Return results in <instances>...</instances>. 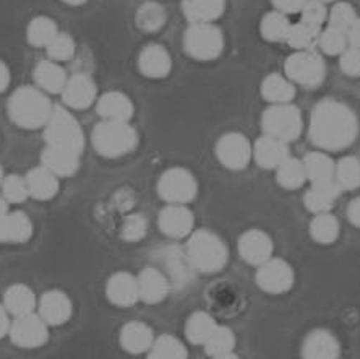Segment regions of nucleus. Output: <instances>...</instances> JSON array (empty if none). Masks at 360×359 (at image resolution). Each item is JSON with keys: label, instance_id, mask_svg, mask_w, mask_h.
<instances>
[{"label": "nucleus", "instance_id": "obj_56", "mask_svg": "<svg viewBox=\"0 0 360 359\" xmlns=\"http://www.w3.org/2000/svg\"><path fill=\"white\" fill-rule=\"evenodd\" d=\"M8 83H10V70L8 67L0 61V93L8 88Z\"/></svg>", "mask_w": 360, "mask_h": 359}, {"label": "nucleus", "instance_id": "obj_38", "mask_svg": "<svg viewBox=\"0 0 360 359\" xmlns=\"http://www.w3.org/2000/svg\"><path fill=\"white\" fill-rule=\"evenodd\" d=\"M320 33H321V28H319V26H314L307 23V21L300 20L299 23L290 26L285 42H288V44L295 51L314 49V47L319 44Z\"/></svg>", "mask_w": 360, "mask_h": 359}, {"label": "nucleus", "instance_id": "obj_20", "mask_svg": "<svg viewBox=\"0 0 360 359\" xmlns=\"http://www.w3.org/2000/svg\"><path fill=\"white\" fill-rule=\"evenodd\" d=\"M105 294L114 306L119 308H130L140 299L139 282L134 275L127 272H117L109 278L105 284Z\"/></svg>", "mask_w": 360, "mask_h": 359}, {"label": "nucleus", "instance_id": "obj_48", "mask_svg": "<svg viewBox=\"0 0 360 359\" xmlns=\"http://www.w3.org/2000/svg\"><path fill=\"white\" fill-rule=\"evenodd\" d=\"M148 232V221L143 215L131 213L122 223L120 236L127 242H139Z\"/></svg>", "mask_w": 360, "mask_h": 359}, {"label": "nucleus", "instance_id": "obj_39", "mask_svg": "<svg viewBox=\"0 0 360 359\" xmlns=\"http://www.w3.org/2000/svg\"><path fill=\"white\" fill-rule=\"evenodd\" d=\"M290 26H292V23H290L288 15L279 12V10H274V12H268L264 15L260 23V31L266 41L281 42L288 39Z\"/></svg>", "mask_w": 360, "mask_h": 359}, {"label": "nucleus", "instance_id": "obj_9", "mask_svg": "<svg viewBox=\"0 0 360 359\" xmlns=\"http://www.w3.org/2000/svg\"><path fill=\"white\" fill-rule=\"evenodd\" d=\"M198 192L197 179L188 169L171 168L161 174L158 181V194L167 203L187 205Z\"/></svg>", "mask_w": 360, "mask_h": 359}, {"label": "nucleus", "instance_id": "obj_14", "mask_svg": "<svg viewBox=\"0 0 360 359\" xmlns=\"http://www.w3.org/2000/svg\"><path fill=\"white\" fill-rule=\"evenodd\" d=\"M193 223V213L182 203H169L166 208L161 210L160 218H158L162 234L172 239H182L192 234Z\"/></svg>", "mask_w": 360, "mask_h": 359}, {"label": "nucleus", "instance_id": "obj_43", "mask_svg": "<svg viewBox=\"0 0 360 359\" xmlns=\"http://www.w3.org/2000/svg\"><path fill=\"white\" fill-rule=\"evenodd\" d=\"M57 33H59V30H57L54 20L47 17H38L28 25L26 36H28V42L31 46L46 47L56 38Z\"/></svg>", "mask_w": 360, "mask_h": 359}, {"label": "nucleus", "instance_id": "obj_47", "mask_svg": "<svg viewBox=\"0 0 360 359\" xmlns=\"http://www.w3.org/2000/svg\"><path fill=\"white\" fill-rule=\"evenodd\" d=\"M357 13L351 4L336 2L333 8L328 12V26L338 28L341 31H347L351 25L356 21Z\"/></svg>", "mask_w": 360, "mask_h": 359}, {"label": "nucleus", "instance_id": "obj_34", "mask_svg": "<svg viewBox=\"0 0 360 359\" xmlns=\"http://www.w3.org/2000/svg\"><path fill=\"white\" fill-rule=\"evenodd\" d=\"M340 221L330 211L316 213L310 223L311 239L320 242V244H333L340 237Z\"/></svg>", "mask_w": 360, "mask_h": 359}, {"label": "nucleus", "instance_id": "obj_51", "mask_svg": "<svg viewBox=\"0 0 360 359\" xmlns=\"http://www.w3.org/2000/svg\"><path fill=\"white\" fill-rule=\"evenodd\" d=\"M305 4L307 0H273L274 7L283 13H297Z\"/></svg>", "mask_w": 360, "mask_h": 359}, {"label": "nucleus", "instance_id": "obj_53", "mask_svg": "<svg viewBox=\"0 0 360 359\" xmlns=\"http://www.w3.org/2000/svg\"><path fill=\"white\" fill-rule=\"evenodd\" d=\"M347 41L352 47H360V18H356V21L351 25V28L346 31Z\"/></svg>", "mask_w": 360, "mask_h": 359}, {"label": "nucleus", "instance_id": "obj_19", "mask_svg": "<svg viewBox=\"0 0 360 359\" xmlns=\"http://www.w3.org/2000/svg\"><path fill=\"white\" fill-rule=\"evenodd\" d=\"M39 315L47 325H62L72 317V301L65 293L52 289L41 296L38 303Z\"/></svg>", "mask_w": 360, "mask_h": 359}, {"label": "nucleus", "instance_id": "obj_32", "mask_svg": "<svg viewBox=\"0 0 360 359\" xmlns=\"http://www.w3.org/2000/svg\"><path fill=\"white\" fill-rule=\"evenodd\" d=\"M4 306L13 317L34 313L38 301L26 284H12L4 294Z\"/></svg>", "mask_w": 360, "mask_h": 359}, {"label": "nucleus", "instance_id": "obj_2", "mask_svg": "<svg viewBox=\"0 0 360 359\" xmlns=\"http://www.w3.org/2000/svg\"><path fill=\"white\" fill-rule=\"evenodd\" d=\"M54 106L41 88L21 87L8 99V115L21 129H41L49 120Z\"/></svg>", "mask_w": 360, "mask_h": 359}, {"label": "nucleus", "instance_id": "obj_50", "mask_svg": "<svg viewBox=\"0 0 360 359\" xmlns=\"http://www.w3.org/2000/svg\"><path fill=\"white\" fill-rule=\"evenodd\" d=\"M341 70L347 77L359 78L360 77V47H347L341 54L340 61Z\"/></svg>", "mask_w": 360, "mask_h": 359}, {"label": "nucleus", "instance_id": "obj_57", "mask_svg": "<svg viewBox=\"0 0 360 359\" xmlns=\"http://www.w3.org/2000/svg\"><path fill=\"white\" fill-rule=\"evenodd\" d=\"M8 202L5 200V197L2 194H0V216H4L5 213H8Z\"/></svg>", "mask_w": 360, "mask_h": 359}, {"label": "nucleus", "instance_id": "obj_59", "mask_svg": "<svg viewBox=\"0 0 360 359\" xmlns=\"http://www.w3.org/2000/svg\"><path fill=\"white\" fill-rule=\"evenodd\" d=\"M2 181H4V172H2V166H0V186H2Z\"/></svg>", "mask_w": 360, "mask_h": 359}, {"label": "nucleus", "instance_id": "obj_28", "mask_svg": "<svg viewBox=\"0 0 360 359\" xmlns=\"http://www.w3.org/2000/svg\"><path fill=\"white\" fill-rule=\"evenodd\" d=\"M341 194L342 190L336 182L311 184V187L304 195V205L307 210L315 215L330 211Z\"/></svg>", "mask_w": 360, "mask_h": 359}, {"label": "nucleus", "instance_id": "obj_23", "mask_svg": "<svg viewBox=\"0 0 360 359\" xmlns=\"http://www.w3.org/2000/svg\"><path fill=\"white\" fill-rule=\"evenodd\" d=\"M139 68L148 78H164L172 68L171 54L166 47L160 44H150L140 52Z\"/></svg>", "mask_w": 360, "mask_h": 359}, {"label": "nucleus", "instance_id": "obj_46", "mask_svg": "<svg viewBox=\"0 0 360 359\" xmlns=\"http://www.w3.org/2000/svg\"><path fill=\"white\" fill-rule=\"evenodd\" d=\"M0 187H2V195L8 203H21L30 197V190H28V184H26V177L17 176V174L4 177L2 186Z\"/></svg>", "mask_w": 360, "mask_h": 359}, {"label": "nucleus", "instance_id": "obj_54", "mask_svg": "<svg viewBox=\"0 0 360 359\" xmlns=\"http://www.w3.org/2000/svg\"><path fill=\"white\" fill-rule=\"evenodd\" d=\"M10 327H12V322H10L8 310L5 309L4 304H0V338L8 335Z\"/></svg>", "mask_w": 360, "mask_h": 359}, {"label": "nucleus", "instance_id": "obj_52", "mask_svg": "<svg viewBox=\"0 0 360 359\" xmlns=\"http://www.w3.org/2000/svg\"><path fill=\"white\" fill-rule=\"evenodd\" d=\"M347 218L356 228H360V197L351 200L347 205Z\"/></svg>", "mask_w": 360, "mask_h": 359}, {"label": "nucleus", "instance_id": "obj_21", "mask_svg": "<svg viewBox=\"0 0 360 359\" xmlns=\"http://www.w3.org/2000/svg\"><path fill=\"white\" fill-rule=\"evenodd\" d=\"M290 156L289 146L285 141L274 139L264 134L253 145V160L263 169H276Z\"/></svg>", "mask_w": 360, "mask_h": 359}, {"label": "nucleus", "instance_id": "obj_3", "mask_svg": "<svg viewBox=\"0 0 360 359\" xmlns=\"http://www.w3.org/2000/svg\"><path fill=\"white\" fill-rule=\"evenodd\" d=\"M190 265L200 273H216L226 267L229 251L224 241L213 231L198 229L190 234L185 246Z\"/></svg>", "mask_w": 360, "mask_h": 359}, {"label": "nucleus", "instance_id": "obj_17", "mask_svg": "<svg viewBox=\"0 0 360 359\" xmlns=\"http://www.w3.org/2000/svg\"><path fill=\"white\" fill-rule=\"evenodd\" d=\"M300 353L307 359H336L341 355V345L331 332L316 329L307 335Z\"/></svg>", "mask_w": 360, "mask_h": 359}, {"label": "nucleus", "instance_id": "obj_55", "mask_svg": "<svg viewBox=\"0 0 360 359\" xmlns=\"http://www.w3.org/2000/svg\"><path fill=\"white\" fill-rule=\"evenodd\" d=\"M115 202H117V205L122 210H129L131 207V203H134V197H131L130 192L124 190V192L117 194V197H115Z\"/></svg>", "mask_w": 360, "mask_h": 359}, {"label": "nucleus", "instance_id": "obj_11", "mask_svg": "<svg viewBox=\"0 0 360 359\" xmlns=\"http://www.w3.org/2000/svg\"><path fill=\"white\" fill-rule=\"evenodd\" d=\"M295 279L294 268L283 258H268L258 265L255 282L264 293L283 294L292 288Z\"/></svg>", "mask_w": 360, "mask_h": 359}, {"label": "nucleus", "instance_id": "obj_27", "mask_svg": "<svg viewBox=\"0 0 360 359\" xmlns=\"http://www.w3.org/2000/svg\"><path fill=\"white\" fill-rule=\"evenodd\" d=\"M26 184H28L30 197L41 202L54 199L59 192V177L42 165L31 169L26 176Z\"/></svg>", "mask_w": 360, "mask_h": 359}, {"label": "nucleus", "instance_id": "obj_36", "mask_svg": "<svg viewBox=\"0 0 360 359\" xmlns=\"http://www.w3.org/2000/svg\"><path fill=\"white\" fill-rule=\"evenodd\" d=\"M205 351L206 355L216 359L222 358H232L236 348V335L234 332L227 327H216L213 334L210 335L208 340L205 341Z\"/></svg>", "mask_w": 360, "mask_h": 359}, {"label": "nucleus", "instance_id": "obj_1", "mask_svg": "<svg viewBox=\"0 0 360 359\" xmlns=\"http://www.w3.org/2000/svg\"><path fill=\"white\" fill-rule=\"evenodd\" d=\"M359 137V119L354 111L338 99H323L310 115L309 139L323 151H341Z\"/></svg>", "mask_w": 360, "mask_h": 359}, {"label": "nucleus", "instance_id": "obj_7", "mask_svg": "<svg viewBox=\"0 0 360 359\" xmlns=\"http://www.w3.org/2000/svg\"><path fill=\"white\" fill-rule=\"evenodd\" d=\"M184 47L197 61H214L224 49V36L214 23H190L185 31Z\"/></svg>", "mask_w": 360, "mask_h": 359}, {"label": "nucleus", "instance_id": "obj_18", "mask_svg": "<svg viewBox=\"0 0 360 359\" xmlns=\"http://www.w3.org/2000/svg\"><path fill=\"white\" fill-rule=\"evenodd\" d=\"M158 260L161 262L162 272L166 273V277L177 286H184L192 278L193 267L190 265L187 253L185 251H180L179 247H162L158 253Z\"/></svg>", "mask_w": 360, "mask_h": 359}, {"label": "nucleus", "instance_id": "obj_37", "mask_svg": "<svg viewBox=\"0 0 360 359\" xmlns=\"http://www.w3.org/2000/svg\"><path fill=\"white\" fill-rule=\"evenodd\" d=\"M276 179L281 187L288 190L300 189L307 182V171L304 161L289 156L276 168Z\"/></svg>", "mask_w": 360, "mask_h": 359}, {"label": "nucleus", "instance_id": "obj_30", "mask_svg": "<svg viewBox=\"0 0 360 359\" xmlns=\"http://www.w3.org/2000/svg\"><path fill=\"white\" fill-rule=\"evenodd\" d=\"M226 0H184L182 10L190 23H213L224 13Z\"/></svg>", "mask_w": 360, "mask_h": 359}, {"label": "nucleus", "instance_id": "obj_10", "mask_svg": "<svg viewBox=\"0 0 360 359\" xmlns=\"http://www.w3.org/2000/svg\"><path fill=\"white\" fill-rule=\"evenodd\" d=\"M216 156L222 166L231 171H240L247 168L253 158V145L245 135L239 132L224 134L216 144Z\"/></svg>", "mask_w": 360, "mask_h": 359}, {"label": "nucleus", "instance_id": "obj_29", "mask_svg": "<svg viewBox=\"0 0 360 359\" xmlns=\"http://www.w3.org/2000/svg\"><path fill=\"white\" fill-rule=\"evenodd\" d=\"M304 166L307 171V181L311 184L336 182V163L325 151H310L304 156Z\"/></svg>", "mask_w": 360, "mask_h": 359}, {"label": "nucleus", "instance_id": "obj_45", "mask_svg": "<svg viewBox=\"0 0 360 359\" xmlns=\"http://www.w3.org/2000/svg\"><path fill=\"white\" fill-rule=\"evenodd\" d=\"M46 49L51 61L65 62L70 61L73 54H75V41H73L70 34L57 33L56 38L46 46Z\"/></svg>", "mask_w": 360, "mask_h": 359}, {"label": "nucleus", "instance_id": "obj_8", "mask_svg": "<svg viewBox=\"0 0 360 359\" xmlns=\"http://www.w3.org/2000/svg\"><path fill=\"white\" fill-rule=\"evenodd\" d=\"M285 77L292 83L300 87L315 88L323 83L326 75L325 61L314 49L295 51L292 56L288 57L284 65Z\"/></svg>", "mask_w": 360, "mask_h": 359}, {"label": "nucleus", "instance_id": "obj_13", "mask_svg": "<svg viewBox=\"0 0 360 359\" xmlns=\"http://www.w3.org/2000/svg\"><path fill=\"white\" fill-rule=\"evenodd\" d=\"M237 249H239L243 262H247L248 265L258 267L273 257L274 244L271 237L264 231L248 229L239 237Z\"/></svg>", "mask_w": 360, "mask_h": 359}, {"label": "nucleus", "instance_id": "obj_60", "mask_svg": "<svg viewBox=\"0 0 360 359\" xmlns=\"http://www.w3.org/2000/svg\"><path fill=\"white\" fill-rule=\"evenodd\" d=\"M323 2H336V0H323Z\"/></svg>", "mask_w": 360, "mask_h": 359}, {"label": "nucleus", "instance_id": "obj_40", "mask_svg": "<svg viewBox=\"0 0 360 359\" xmlns=\"http://www.w3.org/2000/svg\"><path fill=\"white\" fill-rule=\"evenodd\" d=\"M335 181L341 190H356L360 187V160L356 156H344L336 163Z\"/></svg>", "mask_w": 360, "mask_h": 359}, {"label": "nucleus", "instance_id": "obj_31", "mask_svg": "<svg viewBox=\"0 0 360 359\" xmlns=\"http://www.w3.org/2000/svg\"><path fill=\"white\" fill-rule=\"evenodd\" d=\"M67 80L65 70L56 61H42L34 68V82L47 94L62 93Z\"/></svg>", "mask_w": 360, "mask_h": 359}, {"label": "nucleus", "instance_id": "obj_41", "mask_svg": "<svg viewBox=\"0 0 360 359\" xmlns=\"http://www.w3.org/2000/svg\"><path fill=\"white\" fill-rule=\"evenodd\" d=\"M188 356L187 348L177 336L172 335H161L153 341L148 358L155 359H184Z\"/></svg>", "mask_w": 360, "mask_h": 359}, {"label": "nucleus", "instance_id": "obj_15", "mask_svg": "<svg viewBox=\"0 0 360 359\" xmlns=\"http://www.w3.org/2000/svg\"><path fill=\"white\" fill-rule=\"evenodd\" d=\"M62 98L67 108L83 111L96 103L98 88L88 75H73L63 87Z\"/></svg>", "mask_w": 360, "mask_h": 359}, {"label": "nucleus", "instance_id": "obj_16", "mask_svg": "<svg viewBox=\"0 0 360 359\" xmlns=\"http://www.w3.org/2000/svg\"><path fill=\"white\" fill-rule=\"evenodd\" d=\"M140 299L146 304H160L166 299L171 283L166 273L156 267H146L136 277Z\"/></svg>", "mask_w": 360, "mask_h": 359}, {"label": "nucleus", "instance_id": "obj_6", "mask_svg": "<svg viewBox=\"0 0 360 359\" xmlns=\"http://www.w3.org/2000/svg\"><path fill=\"white\" fill-rule=\"evenodd\" d=\"M262 129L266 135L283 140L285 144L297 140L304 129L300 109L290 103L271 104L262 115Z\"/></svg>", "mask_w": 360, "mask_h": 359}, {"label": "nucleus", "instance_id": "obj_42", "mask_svg": "<svg viewBox=\"0 0 360 359\" xmlns=\"http://www.w3.org/2000/svg\"><path fill=\"white\" fill-rule=\"evenodd\" d=\"M167 15L166 10H164L160 4L155 2H146L141 5L136 12V25L141 31H146V33H155V31H160L164 23H166Z\"/></svg>", "mask_w": 360, "mask_h": 359}, {"label": "nucleus", "instance_id": "obj_26", "mask_svg": "<svg viewBox=\"0 0 360 359\" xmlns=\"http://www.w3.org/2000/svg\"><path fill=\"white\" fill-rule=\"evenodd\" d=\"M33 234V223L31 220L21 211H13V213H5L0 216V244L2 242H26Z\"/></svg>", "mask_w": 360, "mask_h": 359}, {"label": "nucleus", "instance_id": "obj_58", "mask_svg": "<svg viewBox=\"0 0 360 359\" xmlns=\"http://www.w3.org/2000/svg\"><path fill=\"white\" fill-rule=\"evenodd\" d=\"M63 2L68 4V5H82L86 2V0H63Z\"/></svg>", "mask_w": 360, "mask_h": 359}, {"label": "nucleus", "instance_id": "obj_49", "mask_svg": "<svg viewBox=\"0 0 360 359\" xmlns=\"http://www.w3.org/2000/svg\"><path fill=\"white\" fill-rule=\"evenodd\" d=\"M300 13L302 21L319 26V28H321L323 23L328 21V8L323 0H307L304 8L300 10Z\"/></svg>", "mask_w": 360, "mask_h": 359}, {"label": "nucleus", "instance_id": "obj_22", "mask_svg": "<svg viewBox=\"0 0 360 359\" xmlns=\"http://www.w3.org/2000/svg\"><path fill=\"white\" fill-rule=\"evenodd\" d=\"M41 161L42 166L54 172L57 177H70L78 171L80 155L65 148L47 145L41 155Z\"/></svg>", "mask_w": 360, "mask_h": 359}, {"label": "nucleus", "instance_id": "obj_35", "mask_svg": "<svg viewBox=\"0 0 360 359\" xmlns=\"http://www.w3.org/2000/svg\"><path fill=\"white\" fill-rule=\"evenodd\" d=\"M216 327H218V324H216L213 317L203 313V310H198V313L190 315L185 322V336L193 345H205V341L213 334Z\"/></svg>", "mask_w": 360, "mask_h": 359}, {"label": "nucleus", "instance_id": "obj_25", "mask_svg": "<svg viewBox=\"0 0 360 359\" xmlns=\"http://www.w3.org/2000/svg\"><path fill=\"white\" fill-rule=\"evenodd\" d=\"M96 111L103 119L130 120L135 108L127 94L120 92H108L96 99Z\"/></svg>", "mask_w": 360, "mask_h": 359}, {"label": "nucleus", "instance_id": "obj_5", "mask_svg": "<svg viewBox=\"0 0 360 359\" xmlns=\"http://www.w3.org/2000/svg\"><path fill=\"white\" fill-rule=\"evenodd\" d=\"M44 139L47 145L60 146L82 155L84 148V134L82 125L73 118L70 111L62 106H54L47 124L44 125Z\"/></svg>", "mask_w": 360, "mask_h": 359}, {"label": "nucleus", "instance_id": "obj_44", "mask_svg": "<svg viewBox=\"0 0 360 359\" xmlns=\"http://www.w3.org/2000/svg\"><path fill=\"white\" fill-rule=\"evenodd\" d=\"M319 46L321 47V51L328 56H341L349 46L346 31H341L338 28H333V26H328L325 31H321L320 33Z\"/></svg>", "mask_w": 360, "mask_h": 359}, {"label": "nucleus", "instance_id": "obj_12", "mask_svg": "<svg viewBox=\"0 0 360 359\" xmlns=\"http://www.w3.org/2000/svg\"><path fill=\"white\" fill-rule=\"evenodd\" d=\"M47 327L49 325L46 324L41 315L30 313L15 317L8 335L17 346L31 350V348L42 346L47 341V336H49Z\"/></svg>", "mask_w": 360, "mask_h": 359}, {"label": "nucleus", "instance_id": "obj_33", "mask_svg": "<svg viewBox=\"0 0 360 359\" xmlns=\"http://www.w3.org/2000/svg\"><path fill=\"white\" fill-rule=\"evenodd\" d=\"M262 96L269 104H288L295 98V87L288 77L271 73L262 83Z\"/></svg>", "mask_w": 360, "mask_h": 359}, {"label": "nucleus", "instance_id": "obj_4", "mask_svg": "<svg viewBox=\"0 0 360 359\" xmlns=\"http://www.w3.org/2000/svg\"><path fill=\"white\" fill-rule=\"evenodd\" d=\"M93 148L104 158H120L129 155L139 144V134L129 120L103 119L91 134Z\"/></svg>", "mask_w": 360, "mask_h": 359}, {"label": "nucleus", "instance_id": "obj_24", "mask_svg": "<svg viewBox=\"0 0 360 359\" xmlns=\"http://www.w3.org/2000/svg\"><path fill=\"white\" fill-rule=\"evenodd\" d=\"M119 338L122 348L131 353V355H140V353L150 351L153 341H155V335H153L150 327L136 320L129 322V324L122 327Z\"/></svg>", "mask_w": 360, "mask_h": 359}]
</instances>
